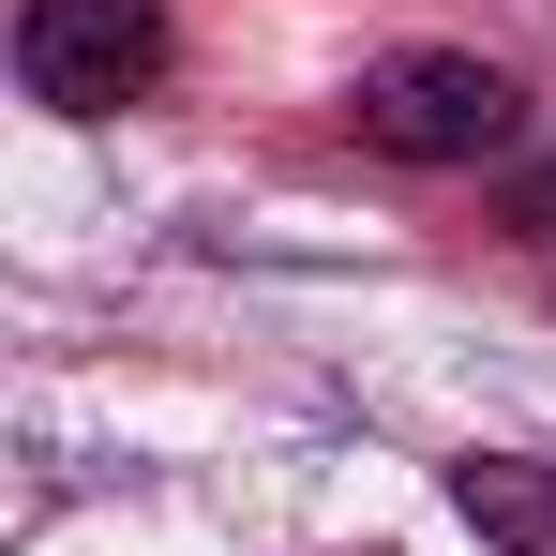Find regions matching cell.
Returning <instances> with one entry per match:
<instances>
[{"instance_id":"cell-4","label":"cell","mask_w":556,"mask_h":556,"mask_svg":"<svg viewBox=\"0 0 556 556\" xmlns=\"http://www.w3.org/2000/svg\"><path fill=\"white\" fill-rule=\"evenodd\" d=\"M511 241H556V181H527V195H511Z\"/></svg>"},{"instance_id":"cell-2","label":"cell","mask_w":556,"mask_h":556,"mask_svg":"<svg viewBox=\"0 0 556 556\" xmlns=\"http://www.w3.org/2000/svg\"><path fill=\"white\" fill-rule=\"evenodd\" d=\"M166 61H181L166 0H15V91L46 121H121L166 91Z\"/></svg>"},{"instance_id":"cell-3","label":"cell","mask_w":556,"mask_h":556,"mask_svg":"<svg viewBox=\"0 0 556 556\" xmlns=\"http://www.w3.org/2000/svg\"><path fill=\"white\" fill-rule=\"evenodd\" d=\"M452 511H466L496 556H556V466H542V452H466V466H452Z\"/></svg>"},{"instance_id":"cell-1","label":"cell","mask_w":556,"mask_h":556,"mask_svg":"<svg viewBox=\"0 0 556 556\" xmlns=\"http://www.w3.org/2000/svg\"><path fill=\"white\" fill-rule=\"evenodd\" d=\"M346 136L391 151V166H496L527 136V91L481 46H391V61H362V91H346Z\"/></svg>"}]
</instances>
